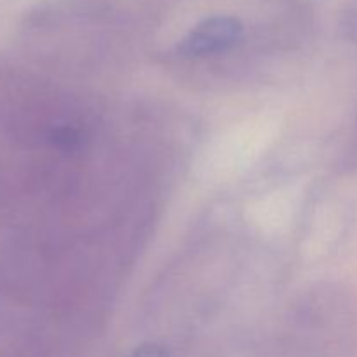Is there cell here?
Wrapping results in <instances>:
<instances>
[{"instance_id":"277c9868","label":"cell","mask_w":357,"mask_h":357,"mask_svg":"<svg viewBox=\"0 0 357 357\" xmlns=\"http://www.w3.org/2000/svg\"><path fill=\"white\" fill-rule=\"evenodd\" d=\"M349 30H351L352 37L357 38V7L354 10H352L351 20H349Z\"/></svg>"},{"instance_id":"7a4b0ae2","label":"cell","mask_w":357,"mask_h":357,"mask_svg":"<svg viewBox=\"0 0 357 357\" xmlns=\"http://www.w3.org/2000/svg\"><path fill=\"white\" fill-rule=\"evenodd\" d=\"M52 143L65 150H73L80 145V135L73 128H59L52 132Z\"/></svg>"},{"instance_id":"6da1fadb","label":"cell","mask_w":357,"mask_h":357,"mask_svg":"<svg viewBox=\"0 0 357 357\" xmlns=\"http://www.w3.org/2000/svg\"><path fill=\"white\" fill-rule=\"evenodd\" d=\"M244 26L234 16H211L188 31L178 45L185 56H206L232 47L243 37Z\"/></svg>"},{"instance_id":"3957f363","label":"cell","mask_w":357,"mask_h":357,"mask_svg":"<svg viewBox=\"0 0 357 357\" xmlns=\"http://www.w3.org/2000/svg\"><path fill=\"white\" fill-rule=\"evenodd\" d=\"M132 357H169V354H167V351L162 345L145 344L139 345V347L132 352Z\"/></svg>"}]
</instances>
